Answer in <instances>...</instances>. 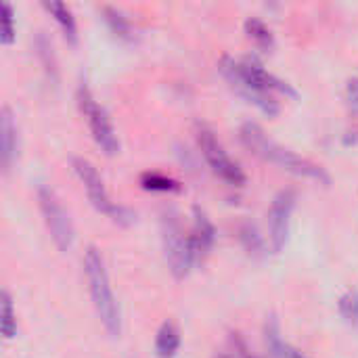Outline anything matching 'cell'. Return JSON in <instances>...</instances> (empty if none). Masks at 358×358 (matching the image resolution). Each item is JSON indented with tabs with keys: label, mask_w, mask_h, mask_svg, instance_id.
Here are the masks:
<instances>
[{
	"label": "cell",
	"mask_w": 358,
	"mask_h": 358,
	"mask_svg": "<svg viewBox=\"0 0 358 358\" xmlns=\"http://www.w3.org/2000/svg\"><path fill=\"white\" fill-rule=\"evenodd\" d=\"M239 237H241L243 248H245L252 256H264V250H266L264 237L260 235L258 227H256L252 220H245V222L239 227Z\"/></svg>",
	"instance_id": "e0dca14e"
},
{
	"label": "cell",
	"mask_w": 358,
	"mask_h": 358,
	"mask_svg": "<svg viewBox=\"0 0 358 358\" xmlns=\"http://www.w3.org/2000/svg\"><path fill=\"white\" fill-rule=\"evenodd\" d=\"M294 208H296V191L294 189H281L271 201L266 222H268V245L273 252H281L287 243Z\"/></svg>",
	"instance_id": "9c48e42d"
},
{
	"label": "cell",
	"mask_w": 358,
	"mask_h": 358,
	"mask_svg": "<svg viewBox=\"0 0 358 358\" xmlns=\"http://www.w3.org/2000/svg\"><path fill=\"white\" fill-rule=\"evenodd\" d=\"M245 34L250 36V40H254V44L262 50H271L275 46V36H273V29L258 17H248L245 23Z\"/></svg>",
	"instance_id": "2e32d148"
},
{
	"label": "cell",
	"mask_w": 358,
	"mask_h": 358,
	"mask_svg": "<svg viewBox=\"0 0 358 358\" xmlns=\"http://www.w3.org/2000/svg\"><path fill=\"white\" fill-rule=\"evenodd\" d=\"M162 241H164V254L166 262L176 279H182L191 273L195 266V258L191 252L189 233H185L180 218L174 210L164 212L162 216Z\"/></svg>",
	"instance_id": "5b68a950"
},
{
	"label": "cell",
	"mask_w": 358,
	"mask_h": 358,
	"mask_svg": "<svg viewBox=\"0 0 358 358\" xmlns=\"http://www.w3.org/2000/svg\"><path fill=\"white\" fill-rule=\"evenodd\" d=\"M248 358H258V357H248Z\"/></svg>",
	"instance_id": "d4e9b609"
},
{
	"label": "cell",
	"mask_w": 358,
	"mask_h": 358,
	"mask_svg": "<svg viewBox=\"0 0 358 358\" xmlns=\"http://www.w3.org/2000/svg\"><path fill=\"white\" fill-rule=\"evenodd\" d=\"M189 241H191V252H193L195 264L208 256V252L212 250V245L216 241V227L212 224L210 216L201 208L193 210V227L189 231Z\"/></svg>",
	"instance_id": "30bf717a"
},
{
	"label": "cell",
	"mask_w": 358,
	"mask_h": 358,
	"mask_svg": "<svg viewBox=\"0 0 358 358\" xmlns=\"http://www.w3.org/2000/svg\"><path fill=\"white\" fill-rule=\"evenodd\" d=\"M220 358H231V357H229V355H222V357H220Z\"/></svg>",
	"instance_id": "cb8c5ba5"
},
{
	"label": "cell",
	"mask_w": 358,
	"mask_h": 358,
	"mask_svg": "<svg viewBox=\"0 0 358 358\" xmlns=\"http://www.w3.org/2000/svg\"><path fill=\"white\" fill-rule=\"evenodd\" d=\"M19 130L13 111L4 105L0 111V155H2V168L8 170L13 166V159L17 155V145H19Z\"/></svg>",
	"instance_id": "8fae6325"
},
{
	"label": "cell",
	"mask_w": 358,
	"mask_h": 358,
	"mask_svg": "<svg viewBox=\"0 0 358 358\" xmlns=\"http://www.w3.org/2000/svg\"><path fill=\"white\" fill-rule=\"evenodd\" d=\"M220 71L227 78V82L250 103H254L258 109H262L268 115L279 113V101L277 94H289L296 96V90L275 73H271L258 59L245 57V59H233L224 55L220 59Z\"/></svg>",
	"instance_id": "6da1fadb"
},
{
	"label": "cell",
	"mask_w": 358,
	"mask_h": 358,
	"mask_svg": "<svg viewBox=\"0 0 358 358\" xmlns=\"http://www.w3.org/2000/svg\"><path fill=\"white\" fill-rule=\"evenodd\" d=\"M180 348V331L172 321H166L155 336V355L159 358H172Z\"/></svg>",
	"instance_id": "4fadbf2b"
},
{
	"label": "cell",
	"mask_w": 358,
	"mask_h": 358,
	"mask_svg": "<svg viewBox=\"0 0 358 358\" xmlns=\"http://www.w3.org/2000/svg\"><path fill=\"white\" fill-rule=\"evenodd\" d=\"M141 187L147 189V191H164V193L180 189V185L174 178H170L166 174H159V172H145V174H141Z\"/></svg>",
	"instance_id": "ac0fdd59"
},
{
	"label": "cell",
	"mask_w": 358,
	"mask_h": 358,
	"mask_svg": "<svg viewBox=\"0 0 358 358\" xmlns=\"http://www.w3.org/2000/svg\"><path fill=\"white\" fill-rule=\"evenodd\" d=\"M42 6L55 17V21L59 23L63 36L67 38V42L76 44L78 42V23H76V17H73L71 8L61 0H44Z\"/></svg>",
	"instance_id": "7c38bea8"
},
{
	"label": "cell",
	"mask_w": 358,
	"mask_h": 358,
	"mask_svg": "<svg viewBox=\"0 0 358 358\" xmlns=\"http://www.w3.org/2000/svg\"><path fill=\"white\" fill-rule=\"evenodd\" d=\"M76 101H78V109L84 115L90 134L94 138V143L107 153V155H115L120 153V138L115 134L113 122L109 117V113L105 111V107L94 99L92 90L86 84H80L76 90Z\"/></svg>",
	"instance_id": "8992f818"
},
{
	"label": "cell",
	"mask_w": 358,
	"mask_h": 358,
	"mask_svg": "<svg viewBox=\"0 0 358 358\" xmlns=\"http://www.w3.org/2000/svg\"><path fill=\"white\" fill-rule=\"evenodd\" d=\"M197 145L201 149V155L206 159V164L212 168V172L222 178L227 185L231 187H241L245 182V172L241 170V166L227 153V149L222 147V143L218 141V136L214 134L212 128H208L206 124H197Z\"/></svg>",
	"instance_id": "52a82bcc"
},
{
	"label": "cell",
	"mask_w": 358,
	"mask_h": 358,
	"mask_svg": "<svg viewBox=\"0 0 358 358\" xmlns=\"http://www.w3.org/2000/svg\"><path fill=\"white\" fill-rule=\"evenodd\" d=\"M38 203H40V212H42L44 224L48 229L55 245L61 252L71 250V245L76 241V229H73L69 212L63 208V203L57 197V193L50 187H40L38 189Z\"/></svg>",
	"instance_id": "ba28073f"
},
{
	"label": "cell",
	"mask_w": 358,
	"mask_h": 358,
	"mask_svg": "<svg viewBox=\"0 0 358 358\" xmlns=\"http://www.w3.org/2000/svg\"><path fill=\"white\" fill-rule=\"evenodd\" d=\"M338 310L340 317L348 323V325H358V292L357 289H348L340 296L338 300Z\"/></svg>",
	"instance_id": "d6986e66"
},
{
	"label": "cell",
	"mask_w": 358,
	"mask_h": 358,
	"mask_svg": "<svg viewBox=\"0 0 358 358\" xmlns=\"http://www.w3.org/2000/svg\"><path fill=\"white\" fill-rule=\"evenodd\" d=\"M2 308H4V323H2V329H4V338L6 340H13L15 334H17V319H15V308H13V298L8 292L2 294Z\"/></svg>",
	"instance_id": "7402d4cb"
},
{
	"label": "cell",
	"mask_w": 358,
	"mask_h": 358,
	"mask_svg": "<svg viewBox=\"0 0 358 358\" xmlns=\"http://www.w3.org/2000/svg\"><path fill=\"white\" fill-rule=\"evenodd\" d=\"M266 344L273 352L275 358H308L304 352H300L298 348H294L292 344H287L281 334H279V327L275 321H268L266 323Z\"/></svg>",
	"instance_id": "9a60e30c"
},
{
	"label": "cell",
	"mask_w": 358,
	"mask_h": 358,
	"mask_svg": "<svg viewBox=\"0 0 358 358\" xmlns=\"http://www.w3.org/2000/svg\"><path fill=\"white\" fill-rule=\"evenodd\" d=\"M36 52L42 59V65L48 73H52V78L57 76V61H55V52H52V44L44 34H38L36 38Z\"/></svg>",
	"instance_id": "ffe728a7"
},
{
	"label": "cell",
	"mask_w": 358,
	"mask_h": 358,
	"mask_svg": "<svg viewBox=\"0 0 358 358\" xmlns=\"http://www.w3.org/2000/svg\"><path fill=\"white\" fill-rule=\"evenodd\" d=\"M82 266H84L90 300H92V306L96 310V317H99L101 325L105 327V331L111 338H120V334H122L120 304H117L115 294L111 289L109 275H107V268H105V260H103L101 252L94 245L86 248Z\"/></svg>",
	"instance_id": "3957f363"
},
{
	"label": "cell",
	"mask_w": 358,
	"mask_h": 358,
	"mask_svg": "<svg viewBox=\"0 0 358 358\" xmlns=\"http://www.w3.org/2000/svg\"><path fill=\"white\" fill-rule=\"evenodd\" d=\"M346 101H348V109H350V115L357 120L350 136L346 138V143H358V78L348 80L346 84Z\"/></svg>",
	"instance_id": "44dd1931"
},
{
	"label": "cell",
	"mask_w": 358,
	"mask_h": 358,
	"mask_svg": "<svg viewBox=\"0 0 358 358\" xmlns=\"http://www.w3.org/2000/svg\"><path fill=\"white\" fill-rule=\"evenodd\" d=\"M71 166H73V170H76L80 182L84 185L90 203H92L101 214H105L107 218H111L113 222H120V224H128V222L134 220V212H132L130 208L111 201L103 176L99 174L96 166H94L90 159H86V157H73Z\"/></svg>",
	"instance_id": "277c9868"
},
{
	"label": "cell",
	"mask_w": 358,
	"mask_h": 358,
	"mask_svg": "<svg viewBox=\"0 0 358 358\" xmlns=\"http://www.w3.org/2000/svg\"><path fill=\"white\" fill-rule=\"evenodd\" d=\"M239 134H241V143L252 153H256L258 157H262V159H266V162H271V164H275V166H279V168H283L296 176H304V178L329 185L331 178L321 164H315L313 159L292 151L289 147L275 143L273 138L266 136V132L256 122H245L241 126Z\"/></svg>",
	"instance_id": "7a4b0ae2"
},
{
	"label": "cell",
	"mask_w": 358,
	"mask_h": 358,
	"mask_svg": "<svg viewBox=\"0 0 358 358\" xmlns=\"http://www.w3.org/2000/svg\"><path fill=\"white\" fill-rule=\"evenodd\" d=\"M2 44H10L15 40V10L10 2H2Z\"/></svg>",
	"instance_id": "603a6c76"
},
{
	"label": "cell",
	"mask_w": 358,
	"mask_h": 358,
	"mask_svg": "<svg viewBox=\"0 0 358 358\" xmlns=\"http://www.w3.org/2000/svg\"><path fill=\"white\" fill-rule=\"evenodd\" d=\"M103 17H105V21H107V25H109V29L117 36V38H122V40H134V27H132V21H130V17L122 10V8H117V6H111V4H105L103 8Z\"/></svg>",
	"instance_id": "5bb4252c"
}]
</instances>
